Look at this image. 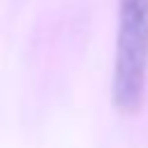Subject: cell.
<instances>
[{"label":"cell","instance_id":"cell-1","mask_svg":"<svg viewBox=\"0 0 148 148\" xmlns=\"http://www.w3.org/2000/svg\"><path fill=\"white\" fill-rule=\"evenodd\" d=\"M148 76V0H118V37L113 67V104L136 113Z\"/></svg>","mask_w":148,"mask_h":148}]
</instances>
